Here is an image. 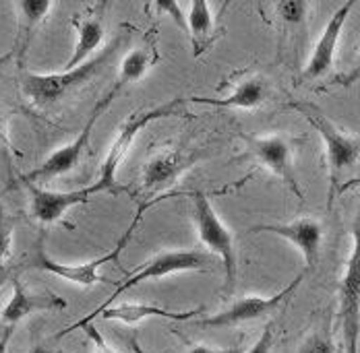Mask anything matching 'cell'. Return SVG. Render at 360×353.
Masks as SVG:
<instances>
[{
    "label": "cell",
    "mask_w": 360,
    "mask_h": 353,
    "mask_svg": "<svg viewBox=\"0 0 360 353\" xmlns=\"http://www.w3.org/2000/svg\"><path fill=\"white\" fill-rule=\"evenodd\" d=\"M267 98V83L261 76H251L240 81L234 91L221 100H212V98H201V95H193L191 102L195 104H207V106L216 107H240V109H252V107L261 106Z\"/></svg>",
    "instance_id": "ac0fdd59"
},
{
    "label": "cell",
    "mask_w": 360,
    "mask_h": 353,
    "mask_svg": "<svg viewBox=\"0 0 360 353\" xmlns=\"http://www.w3.org/2000/svg\"><path fill=\"white\" fill-rule=\"evenodd\" d=\"M13 333H15V326H11V324L2 331V335H0V353L8 352V343L13 339Z\"/></svg>",
    "instance_id": "f546056e"
},
{
    "label": "cell",
    "mask_w": 360,
    "mask_h": 353,
    "mask_svg": "<svg viewBox=\"0 0 360 353\" xmlns=\"http://www.w3.org/2000/svg\"><path fill=\"white\" fill-rule=\"evenodd\" d=\"M340 324L346 353H359L360 339V207L352 225V252L340 281Z\"/></svg>",
    "instance_id": "52a82bcc"
},
{
    "label": "cell",
    "mask_w": 360,
    "mask_h": 353,
    "mask_svg": "<svg viewBox=\"0 0 360 353\" xmlns=\"http://www.w3.org/2000/svg\"><path fill=\"white\" fill-rule=\"evenodd\" d=\"M193 219L199 234V240L210 252L219 256L226 273V291L232 293L236 283V248L230 229L217 217L216 209L205 192H193Z\"/></svg>",
    "instance_id": "8992f818"
},
{
    "label": "cell",
    "mask_w": 360,
    "mask_h": 353,
    "mask_svg": "<svg viewBox=\"0 0 360 353\" xmlns=\"http://www.w3.org/2000/svg\"><path fill=\"white\" fill-rule=\"evenodd\" d=\"M4 145V135H2V128H0V147Z\"/></svg>",
    "instance_id": "e575fe53"
},
{
    "label": "cell",
    "mask_w": 360,
    "mask_h": 353,
    "mask_svg": "<svg viewBox=\"0 0 360 353\" xmlns=\"http://www.w3.org/2000/svg\"><path fill=\"white\" fill-rule=\"evenodd\" d=\"M85 333H87V337H89V341H91L94 353H118L112 345H110L108 341L100 335V331H98L94 324H87V326H85Z\"/></svg>",
    "instance_id": "4316f807"
},
{
    "label": "cell",
    "mask_w": 360,
    "mask_h": 353,
    "mask_svg": "<svg viewBox=\"0 0 360 353\" xmlns=\"http://www.w3.org/2000/svg\"><path fill=\"white\" fill-rule=\"evenodd\" d=\"M184 102H186L184 98H174V100H170V102H166V104H162V106H155L151 107V109L133 112V114L122 122V126H120L116 139L110 145L108 155H106V159H104V164H102V168H100V176L96 180V182L102 186L104 192H112V194L131 192L127 186H120V184H118V178H116L122 159L127 157V153L131 151V147H133V142L137 139V135L143 131L145 126H149V124L155 122V120L170 118V116L179 114L180 109H182V106H184Z\"/></svg>",
    "instance_id": "3957f363"
},
{
    "label": "cell",
    "mask_w": 360,
    "mask_h": 353,
    "mask_svg": "<svg viewBox=\"0 0 360 353\" xmlns=\"http://www.w3.org/2000/svg\"><path fill=\"white\" fill-rule=\"evenodd\" d=\"M197 161V153H186L179 147H164L160 153H155L143 166L141 192L147 197L145 201L158 199L160 192H166L170 186H174L179 178L188 172Z\"/></svg>",
    "instance_id": "30bf717a"
},
{
    "label": "cell",
    "mask_w": 360,
    "mask_h": 353,
    "mask_svg": "<svg viewBox=\"0 0 360 353\" xmlns=\"http://www.w3.org/2000/svg\"><path fill=\"white\" fill-rule=\"evenodd\" d=\"M30 353H54V352H52L50 347H46V345H34Z\"/></svg>",
    "instance_id": "4dcf8cb0"
},
{
    "label": "cell",
    "mask_w": 360,
    "mask_h": 353,
    "mask_svg": "<svg viewBox=\"0 0 360 353\" xmlns=\"http://www.w3.org/2000/svg\"><path fill=\"white\" fill-rule=\"evenodd\" d=\"M356 6L354 0L350 2H344L342 6H338V11L327 19L323 27V34L319 36L313 52H311V58L302 71V79L304 81H313V79H319L327 72L331 71L333 67V60H335V50H338V41L340 36L344 32V25L352 13V8Z\"/></svg>",
    "instance_id": "5bb4252c"
},
{
    "label": "cell",
    "mask_w": 360,
    "mask_h": 353,
    "mask_svg": "<svg viewBox=\"0 0 360 353\" xmlns=\"http://www.w3.org/2000/svg\"><path fill=\"white\" fill-rule=\"evenodd\" d=\"M243 141L247 142L251 155L267 168L274 176H278L290 190L302 199V190L296 178L294 170V159H292V145L282 135H267V137H255V135H243Z\"/></svg>",
    "instance_id": "7c38bea8"
},
{
    "label": "cell",
    "mask_w": 360,
    "mask_h": 353,
    "mask_svg": "<svg viewBox=\"0 0 360 353\" xmlns=\"http://www.w3.org/2000/svg\"><path fill=\"white\" fill-rule=\"evenodd\" d=\"M118 93H120V91L114 89V87L108 89V93H106V95L96 104V107L91 109L89 120H87V124L83 126V131L79 133V137L72 142H69V145L60 147L58 151H54L41 166H37L34 172H30V174H25V176L21 178V182H32V184H36V182H46V180H52V178L63 176V174L72 172V170L79 166V159H81L83 151L87 149V142L91 139V131H94L98 118L108 109L110 104L118 98Z\"/></svg>",
    "instance_id": "ba28073f"
},
{
    "label": "cell",
    "mask_w": 360,
    "mask_h": 353,
    "mask_svg": "<svg viewBox=\"0 0 360 353\" xmlns=\"http://www.w3.org/2000/svg\"><path fill=\"white\" fill-rule=\"evenodd\" d=\"M155 62H158V52H155V48H137V50H133V52L122 60L120 71H118V76H116V81H114V87H118V89L122 91L127 85L139 81Z\"/></svg>",
    "instance_id": "44dd1931"
},
{
    "label": "cell",
    "mask_w": 360,
    "mask_h": 353,
    "mask_svg": "<svg viewBox=\"0 0 360 353\" xmlns=\"http://www.w3.org/2000/svg\"><path fill=\"white\" fill-rule=\"evenodd\" d=\"M67 302L52 293V291H27L17 277H13V295L8 300V304L2 310V322L8 326H15L17 322H21L25 317L34 314V312H52V310H65Z\"/></svg>",
    "instance_id": "2e32d148"
},
{
    "label": "cell",
    "mask_w": 360,
    "mask_h": 353,
    "mask_svg": "<svg viewBox=\"0 0 360 353\" xmlns=\"http://www.w3.org/2000/svg\"><path fill=\"white\" fill-rule=\"evenodd\" d=\"M307 11H309V2H302V0H288V2H280L276 4V13L278 17L288 23V25H298L304 21L307 17Z\"/></svg>",
    "instance_id": "603a6c76"
},
{
    "label": "cell",
    "mask_w": 360,
    "mask_h": 353,
    "mask_svg": "<svg viewBox=\"0 0 360 353\" xmlns=\"http://www.w3.org/2000/svg\"><path fill=\"white\" fill-rule=\"evenodd\" d=\"M153 6H155V11H158V13H162V15H168V17L174 21V25H179L180 32L188 36L186 15L182 13V6H180L179 2H174V0H158Z\"/></svg>",
    "instance_id": "cb8c5ba5"
},
{
    "label": "cell",
    "mask_w": 360,
    "mask_h": 353,
    "mask_svg": "<svg viewBox=\"0 0 360 353\" xmlns=\"http://www.w3.org/2000/svg\"><path fill=\"white\" fill-rule=\"evenodd\" d=\"M52 8L50 0H21L15 4V11L19 15V34L15 41V54H19V67H23V56L30 48V41L34 37L36 27L44 21L48 11Z\"/></svg>",
    "instance_id": "d6986e66"
},
{
    "label": "cell",
    "mask_w": 360,
    "mask_h": 353,
    "mask_svg": "<svg viewBox=\"0 0 360 353\" xmlns=\"http://www.w3.org/2000/svg\"><path fill=\"white\" fill-rule=\"evenodd\" d=\"M158 201H160V197H158V199H151V201H145V203H139V207H137V213H135L131 225L127 227V232L122 234V238L116 242V246L112 248V252H108V254H104V256H100V258H94V260H89V262H81V265H65V262H56V260L46 252L44 242L39 240L36 246V256H34V267L39 269V271L52 273V275H56V277H63V279H67V281L83 285V287H91V285L100 283L102 281L100 269H102L104 265H110V262H116V260H118L120 252H122L124 246L129 244V240H131L135 227L139 225V221H141V217L145 215V211H147L153 203H158Z\"/></svg>",
    "instance_id": "5b68a950"
},
{
    "label": "cell",
    "mask_w": 360,
    "mask_h": 353,
    "mask_svg": "<svg viewBox=\"0 0 360 353\" xmlns=\"http://www.w3.org/2000/svg\"><path fill=\"white\" fill-rule=\"evenodd\" d=\"M247 347L243 343H236L232 347H221V349H216V347H207V345H191L188 353H245Z\"/></svg>",
    "instance_id": "83f0119b"
},
{
    "label": "cell",
    "mask_w": 360,
    "mask_h": 353,
    "mask_svg": "<svg viewBox=\"0 0 360 353\" xmlns=\"http://www.w3.org/2000/svg\"><path fill=\"white\" fill-rule=\"evenodd\" d=\"M249 232L274 234V236L288 240L290 244L302 254L307 269H313L319 260V250L323 242V225L313 217H298L288 223H259V225H252Z\"/></svg>",
    "instance_id": "4fadbf2b"
},
{
    "label": "cell",
    "mask_w": 360,
    "mask_h": 353,
    "mask_svg": "<svg viewBox=\"0 0 360 353\" xmlns=\"http://www.w3.org/2000/svg\"><path fill=\"white\" fill-rule=\"evenodd\" d=\"M6 279H8V269L0 265V287L4 285V281H6Z\"/></svg>",
    "instance_id": "1f68e13d"
},
{
    "label": "cell",
    "mask_w": 360,
    "mask_h": 353,
    "mask_svg": "<svg viewBox=\"0 0 360 353\" xmlns=\"http://www.w3.org/2000/svg\"><path fill=\"white\" fill-rule=\"evenodd\" d=\"M212 265H214V262H212V260H210V256H207V254H203V252H195V250H172V252H162V254L153 256L151 260H147L145 265H141V267H139V269H137L129 279H127V281L120 283V285L116 287V291L110 295L108 300H106L100 308H96L91 314H87L85 318L77 320V322L71 324V326H67L63 333H58V335H56V339H60V337L69 335V333L77 331V328H85L87 324H91L96 318L100 317L106 308H110L114 300H118L122 293H127L129 289H133V287L141 285L143 281H149V279H162V277H168V275H174V273L207 271Z\"/></svg>",
    "instance_id": "7a4b0ae2"
},
{
    "label": "cell",
    "mask_w": 360,
    "mask_h": 353,
    "mask_svg": "<svg viewBox=\"0 0 360 353\" xmlns=\"http://www.w3.org/2000/svg\"><path fill=\"white\" fill-rule=\"evenodd\" d=\"M304 279V273L296 275L292 281L280 289L274 295H247L236 300L234 304H230L226 310L217 312L214 317L203 318L197 324L201 326H236V324H245V322H252L259 318L274 314L282 304H286L290 298L296 293V289L300 287V283Z\"/></svg>",
    "instance_id": "9c48e42d"
},
{
    "label": "cell",
    "mask_w": 360,
    "mask_h": 353,
    "mask_svg": "<svg viewBox=\"0 0 360 353\" xmlns=\"http://www.w3.org/2000/svg\"><path fill=\"white\" fill-rule=\"evenodd\" d=\"M205 308H195V310H184V312H174V310H166V308H158V306H149V304H118V306H110L98 318L104 320H118L124 324H137L145 318H168V320H191L197 314H201Z\"/></svg>",
    "instance_id": "e0dca14e"
},
{
    "label": "cell",
    "mask_w": 360,
    "mask_h": 353,
    "mask_svg": "<svg viewBox=\"0 0 360 353\" xmlns=\"http://www.w3.org/2000/svg\"><path fill=\"white\" fill-rule=\"evenodd\" d=\"M356 81H360V56H359V60H356V65L352 67V71L346 72V74H342V76H338V79H335V85L350 87V85H354Z\"/></svg>",
    "instance_id": "f1b7e54d"
},
{
    "label": "cell",
    "mask_w": 360,
    "mask_h": 353,
    "mask_svg": "<svg viewBox=\"0 0 360 353\" xmlns=\"http://www.w3.org/2000/svg\"><path fill=\"white\" fill-rule=\"evenodd\" d=\"M188 37L193 44V56H201L214 44V13L205 0H195L186 15Z\"/></svg>",
    "instance_id": "ffe728a7"
},
{
    "label": "cell",
    "mask_w": 360,
    "mask_h": 353,
    "mask_svg": "<svg viewBox=\"0 0 360 353\" xmlns=\"http://www.w3.org/2000/svg\"><path fill=\"white\" fill-rule=\"evenodd\" d=\"M131 345H133V352H135V353H143V352H141V347H139V343H137V341H133Z\"/></svg>",
    "instance_id": "836d02e7"
},
{
    "label": "cell",
    "mask_w": 360,
    "mask_h": 353,
    "mask_svg": "<svg viewBox=\"0 0 360 353\" xmlns=\"http://www.w3.org/2000/svg\"><path fill=\"white\" fill-rule=\"evenodd\" d=\"M27 192H30V211L32 217L37 223L50 225L60 221L69 209L77 205H87L91 201V197L104 192L102 186L98 182L85 186V188H77V190H67V192H56V190H46L39 188L37 184L32 182H23Z\"/></svg>",
    "instance_id": "8fae6325"
},
{
    "label": "cell",
    "mask_w": 360,
    "mask_h": 353,
    "mask_svg": "<svg viewBox=\"0 0 360 353\" xmlns=\"http://www.w3.org/2000/svg\"><path fill=\"white\" fill-rule=\"evenodd\" d=\"M120 48V39H114L100 54L83 62L81 67L65 72H52V74H37V72H21V91L36 107H48L60 102L65 95H69L72 89L85 85L94 74L102 71L108 60Z\"/></svg>",
    "instance_id": "6da1fadb"
},
{
    "label": "cell",
    "mask_w": 360,
    "mask_h": 353,
    "mask_svg": "<svg viewBox=\"0 0 360 353\" xmlns=\"http://www.w3.org/2000/svg\"><path fill=\"white\" fill-rule=\"evenodd\" d=\"M72 27L77 32V44L72 50L71 58L65 65V71H72L94 58L96 50L102 46L104 39V4L91 6L83 15L72 17Z\"/></svg>",
    "instance_id": "9a60e30c"
},
{
    "label": "cell",
    "mask_w": 360,
    "mask_h": 353,
    "mask_svg": "<svg viewBox=\"0 0 360 353\" xmlns=\"http://www.w3.org/2000/svg\"><path fill=\"white\" fill-rule=\"evenodd\" d=\"M13 250V221L0 203V265L11 256Z\"/></svg>",
    "instance_id": "d4e9b609"
},
{
    "label": "cell",
    "mask_w": 360,
    "mask_h": 353,
    "mask_svg": "<svg viewBox=\"0 0 360 353\" xmlns=\"http://www.w3.org/2000/svg\"><path fill=\"white\" fill-rule=\"evenodd\" d=\"M271 347H274V322H269L265 328H263V333H261V337L255 341V345L249 347L245 353H271Z\"/></svg>",
    "instance_id": "484cf974"
},
{
    "label": "cell",
    "mask_w": 360,
    "mask_h": 353,
    "mask_svg": "<svg viewBox=\"0 0 360 353\" xmlns=\"http://www.w3.org/2000/svg\"><path fill=\"white\" fill-rule=\"evenodd\" d=\"M13 56H15V50H8V52H6L4 56H0V67H2V65H6V62H8V60L13 58Z\"/></svg>",
    "instance_id": "d6a6232c"
},
{
    "label": "cell",
    "mask_w": 360,
    "mask_h": 353,
    "mask_svg": "<svg viewBox=\"0 0 360 353\" xmlns=\"http://www.w3.org/2000/svg\"><path fill=\"white\" fill-rule=\"evenodd\" d=\"M296 353H335L329 324H325L321 328H315V331L300 343V347H298V352Z\"/></svg>",
    "instance_id": "7402d4cb"
},
{
    "label": "cell",
    "mask_w": 360,
    "mask_h": 353,
    "mask_svg": "<svg viewBox=\"0 0 360 353\" xmlns=\"http://www.w3.org/2000/svg\"><path fill=\"white\" fill-rule=\"evenodd\" d=\"M290 107L296 109L300 116H304V120L319 133L321 141L325 147V159H327V168H329V201H333V190L335 184L340 182L342 174L346 170H350L360 157V139H354L350 135H346L344 131H340L323 112L313 104L307 102H290Z\"/></svg>",
    "instance_id": "277c9868"
}]
</instances>
